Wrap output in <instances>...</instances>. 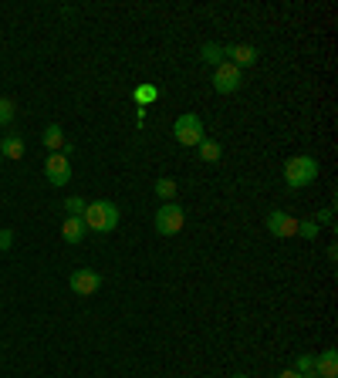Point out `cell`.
I'll use <instances>...</instances> for the list:
<instances>
[{
  "label": "cell",
  "mask_w": 338,
  "mask_h": 378,
  "mask_svg": "<svg viewBox=\"0 0 338 378\" xmlns=\"http://www.w3.org/2000/svg\"><path fill=\"white\" fill-rule=\"evenodd\" d=\"M14 112H18L14 102H11V98H0V125H11V122H14Z\"/></svg>",
  "instance_id": "18"
},
{
  "label": "cell",
  "mask_w": 338,
  "mask_h": 378,
  "mask_svg": "<svg viewBox=\"0 0 338 378\" xmlns=\"http://www.w3.org/2000/svg\"><path fill=\"white\" fill-rule=\"evenodd\" d=\"M278 378H304V375H298L295 368H288V372H281V375H278Z\"/></svg>",
  "instance_id": "24"
},
{
  "label": "cell",
  "mask_w": 338,
  "mask_h": 378,
  "mask_svg": "<svg viewBox=\"0 0 338 378\" xmlns=\"http://www.w3.org/2000/svg\"><path fill=\"white\" fill-rule=\"evenodd\" d=\"M85 233H88V227H85L81 216H65V223H61V237H65V244H81Z\"/></svg>",
  "instance_id": "10"
},
{
  "label": "cell",
  "mask_w": 338,
  "mask_h": 378,
  "mask_svg": "<svg viewBox=\"0 0 338 378\" xmlns=\"http://www.w3.org/2000/svg\"><path fill=\"white\" fill-rule=\"evenodd\" d=\"M156 98H159V88H156V85H139V88H135V102H139V105H152Z\"/></svg>",
  "instance_id": "17"
},
{
  "label": "cell",
  "mask_w": 338,
  "mask_h": 378,
  "mask_svg": "<svg viewBox=\"0 0 338 378\" xmlns=\"http://www.w3.org/2000/svg\"><path fill=\"white\" fill-rule=\"evenodd\" d=\"M81 220H85V227L95 230V233H112V230L119 227V206L109 203V200H95V203L85 206Z\"/></svg>",
  "instance_id": "1"
},
{
  "label": "cell",
  "mask_w": 338,
  "mask_h": 378,
  "mask_svg": "<svg viewBox=\"0 0 338 378\" xmlns=\"http://www.w3.org/2000/svg\"><path fill=\"white\" fill-rule=\"evenodd\" d=\"M85 206H88V203H85L81 196H68V200H65V209H68L72 216H81V213H85Z\"/></svg>",
  "instance_id": "20"
},
{
  "label": "cell",
  "mask_w": 338,
  "mask_h": 378,
  "mask_svg": "<svg viewBox=\"0 0 338 378\" xmlns=\"http://www.w3.org/2000/svg\"><path fill=\"white\" fill-rule=\"evenodd\" d=\"M267 233H271V237H281V240L298 237V220H295L291 213H284V209H274V213L267 216Z\"/></svg>",
  "instance_id": "8"
},
{
  "label": "cell",
  "mask_w": 338,
  "mask_h": 378,
  "mask_svg": "<svg viewBox=\"0 0 338 378\" xmlns=\"http://www.w3.org/2000/svg\"><path fill=\"white\" fill-rule=\"evenodd\" d=\"M241 85H244V71H241V68H234V64H227V61L213 68V92L234 94Z\"/></svg>",
  "instance_id": "6"
},
{
  "label": "cell",
  "mask_w": 338,
  "mask_h": 378,
  "mask_svg": "<svg viewBox=\"0 0 338 378\" xmlns=\"http://www.w3.org/2000/svg\"><path fill=\"white\" fill-rule=\"evenodd\" d=\"M295 372H298V375H311V372H315V355H301Z\"/></svg>",
  "instance_id": "21"
},
{
  "label": "cell",
  "mask_w": 338,
  "mask_h": 378,
  "mask_svg": "<svg viewBox=\"0 0 338 378\" xmlns=\"http://www.w3.org/2000/svg\"><path fill=\"white\" fill-rule=\"evenodd\" d=\"M176 192H180V186H176V179H169V176H163V179H156V196H159L163 203H173V200H176Z\"/></svg>",
  "instance_id": "14"
},
{
  "label": "cell",
  "mask_w": 338,
  "mask_h": 378,
  "mask_svg": "<svg viewBox=\"0 0 338 378\" xmlns=\"http://www.w3.org/2000/svg\"><path fill=\"white\" fill-rule=\"evenodd\" d=\"M44 176L51 186H68L72 183V159L68 152H51L48 162H44Z\"/></svg>",
  "instance_id": "5"
},
{
  "label": "cell",
  "mask_w": 338,
  "mask_h": 378,
  "mask_svg": "<svg viewBox=\"0 0 338 378\" xmlns=\"http://www.w3.org/2000/svg\"><path fill=\"white\" fill-rule=\"evenodd\" d=\"M11 246H14V233H11V230H0V253L11 250Z\"/></svg>",
  "instance_id": "22"
},
{
  "label": "cell",
  "mask_w": 338,
  "mask_h": 378,
  "mask_svg": "<svg viewBox=\"0 0 338 378\" xmlns=\"http://www.w3.org/2000/svg\"><path fill=\"white\" fill-rule=\"evenodd\" d=\"M298 237L315 240V237H318V223H315V220H298Z\"/></svg>",
  "instance_id": "19"
},
{
  "label": "cell",
  "mask_w": 338,
  "mask_h": 378,
  "mask_svg": "<svg viewBox=\"0 0 338 378\" xmlns=\"http://www.w3.org/2000/svg\"><path fill=\"white\" fill-rule=\"evenodd\" d=\"M0 159H4V155H0Z\"/></svg>",
  "instance_id": "27"
},
{
  "label": "cell",
  "mask_w": 338,
  "mask_h": 378,
  "mask_svg": "<svg viewBox=\"0 0 338 378\" xmlns=\"http://www.w3.org/2000/svg\"><path fill=\"white\" fill-rule=\"evenodd\" d=\"M173 135H176V142L180 146H200L203 139H207V129H203V118L200 115H180L176 122H173Z\"/></svg>",
  "instance_id": "3"
},
{
  "label": "cell",
  "mask_w": 338,
  "mask_h": 378,
  "mask_svg": "<svg viewBox=\"0 0 338 378\" xmlns=\"http://www.w3.org/2000/svg\"><path fill=\"white\" fill-rule=\"evenodd\" d=\"M234 378H247V375H234Z\"/></svg>",
  "instance_id": "26"
},
{
  "label": "cell",
  "mask_w": 338,
  "mask_h": 378,
  "mask_svg": "<svg viewBox=\"0 0 338 378\" xmlns=\"http://www.w3.org/2000/svg\"><path fill=\"white\" fill-rule=\"evenodd\" d=\"M196 149H200V159H203V162H220V155H224L220 142H213V139H203Z\"/></svg>",
  "instance_id": "15"
},
{
  "label": "cell",
  "mask_w": 338,
  "mask_h": 378,
  "mask_svg": "<svg viewBox=\"0 0 338 378\" xmlns=\"http://www.w3.org/2000/svg\"><path fill=\"white\" fill-rule=\"evenodd\" d=\"M315 179H318V159L295 155V159L284 162V183H288V189H304V186H311Z\"/></svg>",
  "instance_id": "2"
},
{
  "label": "cell",
  "mask_w": 338,
  "mask_h": 378,
  "mask_svg": "<svg viewBox=\"0 0 338 378\" xmlns=\"http://www.w3.org/2000/svg\"><path fill=\"white\" fill-rule=\"evenodd\" d=\"M315 375L318 378H335L338 375V351L335 348L321 351L318 358H315Z\"/></svg>",
  "instance_id": "11"
},
{
  "label": "cell",
  "mask_w": 338,
  "mask_h": 378,
  "mask_svg": "<svg viewBox=\"0 0 338 378\" xmlns=\"http://www.w3.org/2000/svg\"><path fill=\"white\" fill-rule=\"evenodd\" d=\"M318 216H321V220H315V223H332V209H321Z\"/></svg>",
  "instance_id": "23"
},
{
  "label": "cell",
  "mask_w": 338,
  "mask_h": 378,
  "mask_svg": "<svg viewBox=\"0 0 338 378\" xmlns=\"http://www.w3.org/2000/svg\"><path fill=\"white\" fill-rule=\"evenodd\" d=\"M24 149H27V146H24L20 135H4V139H0V155H7V159H20Z\"/></svg>",
  "instance_id": "12"
},
{
  "label": "cell",
  "mask_w": 338,
  "mask_h": 378,
  "mask_svg": "<svg viewBox=\"0 0 338 378\" xmlns=\"http://www.w3.org/2000/svg\"><path fill=\"white\" fill-rule=\"evenodd\" d=\"M183 223H187V213L180 203H163L156 209V233L159 237H176L183 230Z\"/></svg>",
  "instance_id": "4"
},
{
  "label": "cell",
  "mask_w": 338,
  "mask_h": 378,
  "mask_svg": "<svg viewBox=\"0 0 338 378\" xmlns=\"http://www.w3.org/2000/svg\"><path fill=\"white\" fill-rule=\"evenodd\" d=\"M200 61H203V64H213V68H217V64H224V48H220V44H203Z\"/></svg>",
  "instance_id": "16"
},
{
  "label": "cell",
  "mask_w": 338,
  "mask_h": 378,
  "mask_svg": "<svg viewBox=\"0 0 338 378\" xmlns=\"http://www.w3.org/2000/svg\"><path fill=\"white\" fill-rule=\"evenodd\" d=\"M68 287L75 290L78 298H92L95 290L102 287V274H98V270H88V267H81V270H75V274L68 277Z\"/></svg>",
  "instance_id": "7"
},
{
  "label": "cell",
  "mask_w": 338,
  "mask_h": 378,
  "mask_svg": "<svg viewBox=\"0 0 338 378\" xmlns=\"http://www.w3.org/2000/svg\"><path fill=\"white\" fill-rule=\"evenodd\" d=\"M41 142H44L48 149H55V152H68V146H65V132H61V125H48V129H44V135H41Z\"/></svg>",
  "instance_id": "13"
},
{
  "label": "cell",
  "mask_w": 338,
  "mask_h": 378,
  "mask_svg": "<svg viewBox=\"0 0 338 378\" xmlns=\"http://www.w3.org/2000/svg\"><path fill=\"white\" fill-rule=\"evenodd\" d=\"M304 378H318V375H315V372H311V375H304Z\"/></svg>",
  "instance_id": "25"
},
{
  "label": "cell",
  "mask_w": 338,
  "mask_h": 378,
  "mask_svg": "<svg viewBox=\"0 0 338 378\" xmlns=\"http://www.w3.org/2000/svg\"><path fill=\"white\" fill-rule=\"evenodd\" d=\"M224 61L244 71V68H250L257 61V48L254 44H230V48H224Z\"/></svg>",
  "instance_id": "9"
}]
</instances>
